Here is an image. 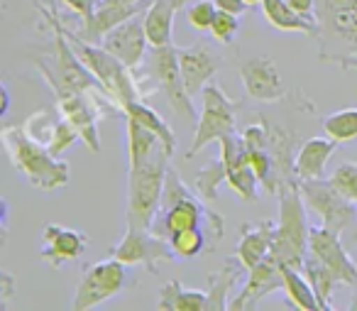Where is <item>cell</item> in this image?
<instances>
[{"instance_id": "obj_10", "label": "cell", "mask_w": 357, "mask_h": 311, "mask_svg": "<svg viewBox=\"0 0 357 311\" xmlns=\"http://www.w3.org/2000/svg\"><path fill=\"white\" fill-rule=\"evenodd\" d=\"M125 262H120L118 257L110 255L108 260H100L96 265L84 267L79 284H76V294L71 301L74 311H89L96 309L103 301L113 299L115 294L130 287V275L125 270Z\"/></svg>"}, {"instance_id": "obj_33", "label": "cell", "mask_w": 357, "mask_h": 311, "mask_svg": "<svg viewBox=\"0 0 357 311\" xmlns=\"http://www.w3.org/2000/svg\"><path fill=\"white\" fill-rule=\"evenodd\" d=\"M215 15H218L215 0H196V3H191V6L186 8V20H189V25L194 27L196 32L211 30Z\"/></svg>"}, {"instance_id": "obj_41", "label": "cell", "mask_w": 357, "mask_h": 311, "mask_svg": "<svg viewBox=\"0 0 357 311\" xmlns=\"http://www.w3.org/2000/svg\"><path fill=\"white\" fill-rule=\"evenodd\" d=\"M350 243H352V245H357V221H355V226H352V233H350Z\"/></svg>"}, {"instance_id": "obj_11", "label": "cell", "mask_w": 357, "mask_h": 311, "mask_svg": "<svg viewBox=\"0 0 357 311\" xmlns=\"http://www.w3.org/2000/svg\"><path fill=\"white\" fill-rule=\"evenodd\" d=\"M110 255L118 257L125 265H139L149 272V275H157L159 262L176 260L172 245H169L167 238L157 236L149 228H139L128 223V231L120 238L118 245L110 247Z\"/></svg>"}, {"instance_id": "obj_25", "label": "cell", "mask_w": 357, "mask_h": 311, "mask_svg": "<svg viewBox=\"0 0 357 311\" xmlns=\"http://www.w3.org/2000/svg\"><path fill=\"white\" fill-rule=\"evenodd\" d=\"M243 262L238 257H228L225 265L220 267L215 275L208 277V309L206 311H225L230 309L228 304V296H230V289L235 287V280L240 277L243 272Z\"/></svg>"}, {"instance_id": "obj_22", "label": "cell", "mask_w": 357, "mask_h": 311, "mask_svg": "<svg viewBox=\"0 0 357 311\" xmlns=\"http://www.w3.org/2000/svg\"><path fill=\"white\" fill-rule=\"evenodd\" d=\"M186 8V0H152L144 13V30H147L149 47L172 45L174 17L176 13Z\"/></svg>"}, {"instance_id": "obj_38", "label": "cell", "mask_w": 357, "mask_h": 311, "mask_svg": "<svg viewBox=\"0 0 357 311\" xmlns=\"http://www.w3.org/2000/svg\"><path fill=\"white\" fill-rule=\"evenodd\" d=\"M215 6H218V10L230 13V15H238V17H243L250 10L248 0H215Z\"/></svg>"}, {"instance_id": "obj_35", "label": "cell", "mask_w": 357, "mask_h": 311, "mask_svg": "<svg viewBox=\"0 0 357 311\" xmlns=\"http://www.w3.org/2000/svg\"><path fill=\"white\" fill-rule=\"evenodd\" d=\"M331 182L335 184V189L342 196H347L350 201L357 203V162H342L331 174Z\"/></svg>"}, {"instance_id": "obj_32", "label": "cell", "mask_w": 357, "mask_h": 311, "mask_svg": "<svg viewBox=\"0 0 357 311\" xmlns=\"http://www.w3.org/2000/svg\"><path fill=\"white\" fill-rule=\"evenodd\" d=\"M228 187L243 198L245 203H255L257 201V187H259V179L255 174V169L250 167V162L235 164V167L228 169Z\"/></svg>"}, {"instance_id": "obj_15", "label": "cell", "mask_w": 357, "mask_h": 311, "mask_svg": "<svg viewBox=\"0 0 357 311\" xmlns=\"http://www.w3.org/2000/svg\"><path fill=\"white\" fill-rule=\"evenodd\" d=\"M308 252H313V255L337 277L340 284L357 287V265H355V260L347 255L345 245H342L337 233L328 231V228H323V226L311 228Z\"/></svg>"}, {"instance_id": "obj_17", "label": "cell", "mask_w": 357, "mask_h": 311, "mask_svg": "<svg viewBox=\"0 0 357 311\" xmlns=\"http://www.w3.org/2000/svg\"><path fill=\"white\" fill-rule=\"evenodd\" d=\"M284 287V265L269 252L259 265L248 270V282H245L243 291L235 299H230V311H245L252 309L262 296L272 294L274 289Z\"/></svg>"}, {"instance_id": "obj_4", "label": "cell", "mask_w": 357, "mask_h": 311, "mask_svg": "<svg viewBox=\"0 0 357 311\" xmlns=\"http://www.w3.org/2000/svg\"><path fill=\"white\" fill-rule=\"evenodd\" d=\"M277 196H279V221L272 240V255L282 265L301 270L303 260L308 255L311 226H308V208L303 203L298 179L279 189Z\"/></svg>"}, {"instance_id": "obj_8", "label": "cell", "mask_w": 357, "mask_h": 311, "mask_svg": "<svg viewBox=\"0 0 357 311\" xmlns=\"http://www.w3.org/2000/svg\"><path fill=\"white\" fill-rule=\"evenodd\" d=\"M201 118L196 123L194 138L186 150V159H194L206 145L223 140L225 135L238 133V106L233 99H228L223 89L218 84H206V89L201 91Z\"/></svg>"}, {"instance_id": "obj_6", "label": "cell", "mask_w": 357, "mask_h": 311, "mask_svg": "<svg viewBox=\"0 0 357 311\" xmlns=\"http://www.w3.org/2000/svg\"><path fill=\"white\" fill-rule=\"evenodd\" d=\"M64 30H66V35H69L71 45H74L76 55L89 66L91 74L103 84V89L108 91L110 99L120 106V110H123L125 103H130V101L142 96V91H139V86H137V79L132 76L130 66H125L118 57L110 55L103 45H93V42L84 40V37H79L66 25H64Z\"/></svg>"}, {"instance_id": "obj_1", "label": "cell", "mask_w": 357, "mask_h": 311, "mask_svg": "<svg viewBox=\"0 0 357 311\" xmlns=\"http://www.w3.org/2000/svg\"><path fill=\"white\" fill-rule=\"evenodd\" d=\"M196 189L191 191L184 184L181 174L174 167L167 172V184H164L162 194V206L152 223V231L162 238H172L174 233L191 231V228H201L211 236V240L218 243L225 236V221L220 213H215L208 206L204 196H196Z\"/></svg>"}, {"instance_id": "obj_30", "label": "cell", "mask_w": 357, "mask_h": 311, "mask_svg": "<svg viewBox=\"0 0 357 311\" xmlns=\"http://www.w3.org/2000/svg\"><path fill=\"white\" fill-rule=\"evenodd\" d=\"M220 184H228V167H225L223 157L213 159L206 167H201L194 177V189L199 191V196H204L208 203H213L218 198Z\"/></svg>"}, {"instance_id": "obj_21", "label": "cell", "mask_w": 357, "mask_h": 311, "mask_svg": "<svg viewBox=\"0 0 357 311\" xmlns=\"http://www.w3.org/2000/svg\"><path fill=\"white\" fill-rule=\"evenodd\" d=\"M337 140L333 138H308L301 143L294 159V167H296L298 179H321L326 174V164L333 154L337 152Z\"/></svg>"}, {"instance_id": "obj_27", "label": "cell", "mask_w": 357, "mask_h": 311, "mask_svg": "<svg viewBox=\"0 0 357 311\" xmlns=\"http://www.w3.org/2000/svg\"><path fill=\"white\" fill-rule=\"evenodd\" d=\"M301 272L306 275V280L311 282L313 291H316L318 301H321V311H331L333 309V304H331L333 291H335V287L340 284L337 277L333 275V272L328 270L313 252L306 255V260H303V265H301Z\"/></svg>"}, {"instance_id": "obj_12", "label": "cell", "mask_w": 357, "mask_h": 311, "mask_svg": "<svg viewBox=\"0 0 357 311\" xmlns=\"http://www.w3.org/2000/svg\"><path fill=\"white\" fill-rule=\"evenodd\" d=\"M152 74L157 79L159 89H162L167 103L172 110L181 118H196L194 103H191V94L186 91L184 76L178 69V52L174 45L152 47Z\"/></svg>"}, {"instance_id": "obj_9", "label": "cell", "mask_w": 357, "mask_h": 311, "mask_svg": "<svg viewBox=\"0 0 357 311\" xmlns=\"http://www.w3.org/2000/svg\"><path fill=\"white\" fill-rule=\"evenodd\" d=\"M298 189H301L308 213H316L321 218L323 228L342 236L347 228L355 226L357 203L342 196L331 179H298Z\"/></svg>"}, {"instance_id": "obj_13", "label": "cell", "mask_w": 357, "mask_h": 311, "mask_svg": "<svg viewBox=\"0 0 357 311\" xmlns=\"http://www.w3.org/2000/svg\"><path fill=\"white\" fill-rule=\"evenodd\" d=\"M144 13L132 15L130 20L115 25L113 30L103 37V42H100L110 55H115L132 71H137L139 66H142L144 55H147V47H149L147 30H144Z\"/></svg>"}, {"instance_id": "obj_40", "label": "cell", "mask_w": 357, "mask_h": 311, "mask_svg": "<svg viewBox=\"0 0 357 311\" xmlns=\"http://www.w3.org/2000/svg\"><path fill=\"white\" fill-rule=\"evenodd\" d=\"M8 110H10V94H8V89L3 86V115H8Z\"/></svg>"}, {"instance_id": "obj_20", "label": "cell", "mask_w": 357, "mask_h": 311, "mask_svg": "<svg viewBox=\"0 0 357 311\" xmlns=\"http://www.w3.org/2000/svg\"><path fill=\"white\" fill-rule=\"evenodd\" d=\"M274 231H277L274 221L243 223L240 226V243L235 247V257L243 262L245 270H252L255 265H259L272 252Z\"/></svg>"}, {"instance_id": "obj_42", "label": "cell", "mask_w": 357, "mask_h": 311, "mask_svg": "<svg viewBox=\"0 0 357 311\" xmlns=\"http://www.w3.org/2000/svg\"><path fill=\"white\" fill-rule=\"evenodd\" d=\"M357 289V287H355ZM350 311H357V291H355V296H352V304H350Z\"/></svg>"}, {"instance_id": "obj_19", "label": "cell", "mask_w": 357, "mask_h": 311, "mask_svg": "<svg viewBox=\"0 0 357 311\" xmlns=\"http://www.w3.org/2000/svg\"><path fill=\"white\" fill-rule=\"evenodd\" d=\"M178 52V69L184 76L186 91L194 96H199L206 89V84H211L215 74L220 69V59L204 45H191V47H176Z\"/></svg>"}, {"instance_id": "obj_28", "label": "cell", "mask_w": 357, "mask_h": 311, "mask_svg": "<svg viewBox=\"0 0 357 311\" xmlns=\"http://www.w3.org/2000/svg\"><path fill=\"white\" fill-rule=\"evenodd\" d=\"M159 147H164V145L159 143V138L152 130L144 128L135 118H128V167L147 162Z\"/></svg>"}, {"instance_id": "obj_34", "label": "cell", "mask_w": 357, "mask_h": 311, "mask_svg": "<svg viewBox=\"0 0 357 311\" xmlns=\"http://www.w3.org/2000/svg\"><path fill=\"white\" fill-rule=\"evenodd\" d=\"M79 140H81L79 130H76L74 125H71L69 120H66L64 115H61V118L56 120L54 133H52V138H50V143H47V147H50L52 154L61 157V154H64L66 150H69L74 143H79Z\"/></svg>"}, {"instance_id": "obj_18", "label": "cell", "mask_w": 357, "mask_h": 311, "mask_svg": "<svg viewBox=\"0 0 357 311\" xmlns=\"http://www.w3.org/2000/svg\"><path fill=\"white\" fill-rule=\"evenodd\" d=\"M89 236L76 228L56 226V223H47L42 228V247L40 257L50 262L52 267H61L66 262L79 260L89 247Z\"/></svg>"}, {"instance_id": "obj_7", "label": "cell", "mask_w": 357, "mask_h": 311, "mask_svg": "<svg viewBox=\"0 0 357 311\" xmlns=\"http://www.w3.org/2000/svg\"><path fill=\"white\" fill-rule=\"evenodd\" d=\"M37 69H40V74L45 76L50 91L54 94V101H56V108H59V113L64 115V118L69 120L76 130H79L81 143H84L91 152L98 154L100 152L98 123H100V118H105V113L100 110V106L96 103L91 96H86V94H81V91L66 86L64 81L54 74V69H52L47 59L37 62Z\"/></svg>"}, {"instance_id": "obj_29", "label": "cell", "mask_w": 357, "mask_h": 311, "mask_svg": "<svg viewBox=\"0 0 357 311\" xmlns=\"http://www.w3.org/2000/svg\"><path fill=\"white\" fill-rule=\"evenodd\" d=\"M284 291H287L289 301L301 311H321V301H318L316 291H313L311 282L306 280L301 270L284 265Z\"/></svg>"}, {"instance_id": "obj_36", "label": "cell", "mask_w": 357, "mask_h": 311, "mask_svg": "<svg viewBox=\"0 0 357 311\" xmlns=\"http://www.w3.org/2000/svg\"><path fill=\"white\" fill-rule=\"evenodd\" d=\"M238 30H240V22H238V15H230V13H223L218 10L215 15L213 25H211V35H213L215 42H223V45H230V42L238 37Z\"/></svg>"}, {"instance_id": "obj_5", "label": "cell", "mask_w": 357, "mask_h": 311, "mask_svg": "<svg viewBox=\"0 0 357 311\" xmlns=\"http://www.w3.org/2000/svg\"><path fill=\"white\" fill-rule=\"evenodd\" d=\"M169 159L172 154L159 147L147 162L128 167V223L152 231V223L162 206Z\"/></svg>"}, {"instance_id": "obj_39", "label": "cell", "mask_w": 357, "mask_h": 311, "mask_svg": "<svg viewBox=\"0 0 357 311\" xmlns=\"http://www.w3.org/2000/svg\"><path fill=\"white\" fill-rule=\"evenodd\" d=\"M287 3L298 13V15L316 22V0H287Z\"/></svg>"}, {"instance_id": "obj_24", "label": "cell", "mask_w": 357, "mask_h": 311, "mask_svg": "<svg viewBox=\"0 0 357 311\" xmlns=\"http://www.w3.org/2000/svg\"><path fill=\"white\" fill-rule=\"evenodd\" d=\"M262 13L267 22L279 32H301V35L316 37V22L298 15L287 0H264Z\"/></svg>"}, {"instance_id": "obj_3", "label": "cell", "mask_w": 357, "mask_h": 311, "mask_svg": "<svg viewBox=\"0 0 357 311\" xmlns=\"http://www.w3.org/2000/svg\"><path fill=\"white\" fill-rule=\"evenodd\" d=\"M316 40L323 62L357 69V0H316Z\"/></svg>"}, {"instance_id": "obj_14", "label": "cell", "mask_w": 357, "mask_h": 311, "mask_svg": "<svg viewBox=\"0 0 357 311\" xmlns=\"http://www.w3.org/2000/svg\"><path fill=\"white\" fill-rule=\"evenodd\" d=\"M245 94L259 103H277L287 99V86L272 57H252L240 66Z\"/></svg>"}, {"instance_id": "obj_31", "label": "cell", "mask_w": 357, "mask_h": 311, "mask_svg": "<svg viewBox=\"0 0 357 311\" xmlns=\"http://www.w3.org/2000/svg\"><path fill=\"white\" fill-rule=\"evenodd\" d=\"M323 133L328 138L337 140V143H350V140H357V108H342L335 110V113L326 115L323 118Z\"/></svg>"}, {"instance_id": "obj_16", "label": "cell", "mask_w": 357, "mask_h": 311, "mask_svg": "<svg viewBox=\"0 0 357 311\" xmlns=\"http://www.w3.org/2000/svg\"><path fill=\"white\" fill-rule=\"evenodd\" d=\"M152 0H98L96 3V13L89 22H81L79 30H74L79 37L100 45L103 37L113 30L115 25L130 20L132 15H139L149 8Z\"/></svg>"}, {"instance_id": "obj_37", "label": "cell", "mask_w": 357, "mask_h": 311, "mask_svg": "<svg viewBox=\"0 0 357 311\" xmlns=\"http://www.w3.org/2000/svg\"><path fill=\"white\" fill-rule=\"evenodd\" d=\"M61 3H64V8H69L74 15H79L81 22H89L91 17H93L96 3H98V0H61Z\"/></svg>"}, {"instance_id": "obj_43", "label": "cell", "mask_w": 357, "mask_h": 311, "mask_svg": "<svg viewBox=\"0 0 357 311\" xmlns=\"http://www.w3.org/2000/svg\"><path fill=\"white\" fill-rule=\"evenodd\" d=\"M248 3H250V6H262L264 0H248Z\"/></svg>"}, {"instance_id": "obj_23", "label": "cell", "mask_w": 357, "mask_h": 311, "mask_svg": "<svg viewBox=\"0 0 357 311\" xmlns=\"http://www.w3.org/2000/svg\"><path fill=\"white\" fill-rule=\"evenodd\" d=\"M157 309L162 311H206L208 291L189 289L178 280H169L157 294Z\"/></svg>"}, {"instance_id": "obj_26", "label": "cell", "mask_w": 357, "mask_h": 311, "mask_svg": "<svg viewBox=\"0 0 357 311\" xmlns=\"http://www.w3.org/2000/svg\"><path fill=\"white\" fill-rule=\"evenodd\" d=\"M123 113L128 115V118H135L137 123H142L144 128H149L154 135L159 138V143L164 145V150H167L169 154L176 152V135H174L172 125L167 123V120L162 118V115L157 113V110H152L149 106L142 103V99H135L130 101V103L123 106Z\"/></svg>"}, {"instance_id": "obj_2", "label": "cell", "mask_w": 357, "mask_h": 311, "mask_svg": "<svg viewBox=\"0 0 357 311\" xmlns=\"http://www.w3.org/2000/svg\"><path fill=\"white\" fill-rule=\"evenodd\" d=\"M0 140L10 157L13 167L40 191H54L66 187L71 179L69 164L50 152L45 143L35 140L25 130V125H6L0 130Z\"/></svg>"}]
</instances>
